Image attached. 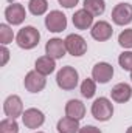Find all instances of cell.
<instances>
[{
    "label": "cell",
    "instance_id": "5",
    "mask_svg": "<svg viewBox=\"0 0 132 133\" xmlns=\"http://www.w3.org/2000/svg\"><path fill=\"white\" fill-rule=\"evenodd\" d=\"M112 20L115 25L124 26L132 22V5L131 3H118L112 9Z\"/></svg>",
    "mask_w": 132,
    "mask_h": 133
},
{
    "label": "cell",
    "instance_id": "11",
    "mask_svg": "<svg viewBox=\"0 0 132 133\" xmlns=\"http://www.w3.org/2000/svg\"><path fill=\"white\" fill-rule=\"evenodd\" d=\"M22 121H23V125L27 129H39L44 122H45V116L40 110L37 108H28L23 111L22 115Z\"/></svg>",
    "mask_w": 132,
    "mask_h": 133
},
{
    "label": "cell",
    "instance_id": "7",
    "mask_svg": "<svg viewBox=\"0 0 132 133\" xmlns=\"http://www.w3.org/2000/svg\"><path fill=\"white\" fill-rule=\"evenodd\" d=\"M23 85H25V88L30 93H39V91H42L45 88L47 79H45L44 74L37 73L36 70L34 71H28L27 76H25V79H23Z\"/></svg>",
    "mask_w": 132,
    "mask_h": 133
},
{
    "label": "cell",
    "instance_id": "15",
    "mask_svg": "<svg viewBox=\"0 0 132 133\" xmlns=\"http://www.w3.org/2000/svg\"><path fill=\"white\" fill-rule=\"evenodd\" d=\"M65 116L81 121L86 116V105L79 99H70L65 104Z\"/></svg>",
    "mask_w": 132,
    "mask_h": 133
},
{
    "label": "cell",
    "instance_id": "8",
    "mask_svg": "<svg viewBox=\"0 0 132 133\" xmlns=\"http://www.w3.org/2000/svg\"><path fill=\"white\" fill-rule=\"evenodd\" d=\"M3 111L8 118H17V116H22L23 115V104L22 99L17 96V95H11L8 96L5 102H3Z\"/></svg>",
    "mask_w": 132,
    "mask_h": 133
},
{
    "label": "cell",
    "instance_id": "29",
    "mask_svg": "<svg viewBox=\"0 0 132 133\" xmlns=\"http://www.w3.org/2000/svg\"><path fill=\"white\" fill-rule=\"evenodd\" d=\"M126 133H132V125L129 127V129H128V130H126Z\"/></svg>",
    "mask_w": 132,
    "mask_h": 133
},
{
    "label": "cell",
    "instance_id": "2",
    "mask_svg": "<svg viewBox=\"0 0 132 133\" xmlns=\"http://www.w3.org/2000/svg\"><path fill=\"white\" fill-rule=\"evenodd\" d=\"M78 71L73 68V66L67 65V66H62L58 74H56V84L59 88L65 90V91H70V90H75L76 85H78Z\"/></svg>",
    "mask_w": 132,
    "mask_h": 133
},
{
    "label": "cell",
    "instance_id": "17",
    "mask_svg": "<svg viewBox=\"0 0 132 133\" xmlns=\"http://www.w3.org/2000/svg\"><path fill=\"white\" fill-rule=\"evenodd\" d=\"M55 61H56V59H53V57H50V56L37 57V61H36V64H34V68H36L37 73H40V74H44V76H48V74H51V73L55 71V68H56V62H55Z\"/></svg>",
    "mask_w": 132,
    "mask_h": 133
},
{
    "label": "cell",
    "instance_id": "30",
    "mask_svg": "<svg viewBox=\"0 0 132 133\" xmlns=\"http://www.w3.org/2000/svg\"><path fill=\"white\" fill-rule=\"evenodd\" d=\"M131 79H132V71H131Z\"/></svg>",
    "mask_w": 132,
    "mask_h": 133
},
{
    "label": "cell",
    "instance_id": "18",
    "mask_svg": "<svg viewBox=\"0 0 132 133\" xmlns=\"http://www.w3.org/2000/svg\"><path fill=\"white\" fill-rule=\"evenodd\" d=\"M56 129H58L59 133H78L81 127H79V121L78 119L64 116L62 119L58 121V127Z\"/></svg>",
    "mask_w": 132,
    "mask_h": 133
},
{
    "label": "cell",
    "instance_id": "16",
    "mask_svg": "<svg viewBox=\"0 0 132 133\" xmlns=\"http://www.w3.org/2000/svg\"><path fill=\"white\" fill-rule=\"evenodd\" d=\"M73 25L78 30H89L93 25V16L87 9H78L73 14Z\"/></svg>",
    "mask_w": 132,
    "mask_h": 133
},
{
    "label": "cell",
    "instance_id": "25",
    "mask_svg": "<svg viewBox=\"0 0 132 133\" xmlns=\"http://www.w3.org/2000/svg\"><path fill=\"white\" fill-rule=\"evenodd\" d=\"M118 43L123 48H132V28L123 30L118 36Z\"/></svg>",
    "mask_w": 132,
    "mask_h": 133
},
{
    "label": "cell",
    "instance_id": "22",
    "mask_svg": "<svg viewBox=\"0 0 132 133\" xmlns=\"http://www.w3.org/2000/svg\"><path fill=\"white\" fill-rule=\"evenodd\" d=\"M0 133H19V124L14 118H6L0 122Z\"/></svg>",
    "mask_w": 132,
    "mask_h": 133
},
{
    "label": "cell",
    "instance_id": "28",
    "mask_svg": "<svg viewBox=\"0 0 132 133\" xmlns=\"http://www.w3.org/2000/svg\"><path fill=\"white\" fill-rule=\"evenodd\" d=\"M2 56H3V61H2V65H6V62H8V57H9V51H8V48L3 45L2 46Z\"/></svg>",
    "mask_w": 132,
    "mask_h": 133
},
{
    "label": "cell",
    "instance_id": "31",
    "mask_svg": "<svg viewBox=\"0 0 132 133\" xmlns=\"http://www.w3.org/2000/svg\"><path fill=\"white\" fill-rule=\"evenodd\" d=\"M37 133H44V132H37Z\"/></svg>",
    "mask_w": 132,
    "mask_h": 133
},
{
    "label": "cell",
    "instance_id": "27",
    "mask_svg": "<svg viewBox=\"0 0 132 133\" xmlns=\"http://www.w3.org/2000/svg\"><path fill=\"white\" fill-rule=\"evenodd\" d=\"M58 2H59V5H62L64 8H73V6L78 5L79 0H58Z\"/></svg>",
    "mask_w": 132,
    "mask_h": 133
},
{
    "label": "cell",
    "instance_id": "3",
    "mask_svg": "<svg viewBox=\"0 0 132 133\" xmlns=\"http://www.w3.org/2000/svg\"><path fill=\"white\" fill-rule=\"evenodd\" d=\"M92 115L97 121L106 122L113 115V105L107 98H98L92 104Z\"/></svg>",
    "mask_w": 132,
    "mask_h": 133
},
{
    "label": "cell",
    "instance_id": "4",
    "mask_svg": "<svg viewBox=\"0 0 132 133\" xmlns=\"http://www.w3.org/2000/svg\"><path fill=\"white\" fill-rule=\"evenodd\" d=\"M45 26L48 31L51 33H61L67 28V17L64 12L55 9V11H50L45 17Z\"/></svg>",
    "mask_w": 132,
    "mask_h": 133
},
{
    "label": "cell",
    "instance_id": "19",
    "mask_svg": "<svg viewBox=\"0 0 132 133\" xmlns=\"http://www.w3.org/2000/svg\"><path fill=\"white\" fill-rule=\"evenodd\" d=\"M84 9H87L93 17L101 16L106 11V2L104 0H84Z\"/></svg>",
    "mask_w": 132,
    "mask_h": 133
},
{
    "label": "cell",
    "instance_id": "10",
    "mask_svg": "<svg viewBox=\"0 0 132 133\" xmlns=\"http://www.w3.org/2000/svg\"><path fill=\"white\" fill-rule=\"evenodd\" d=\"M113 76V66L107 62H98L92 68V79L98 84H107Z\"/></svg>",
    "mask_w": 132,
    "mask_h": 133
},
{
    "label": "cell",
    "instance_id": "26",
    "mask_svg": "<svg viewBox=\"0 0 132 133\" xmlns=\"http://www.w3.org/2000/svg\"><path fill=\"white\" fill-rule=\"evenodd\" d=\"M78 133H101V130L98 127H95V125H84V127L79 129Z\"/></svg>",
    "mask_w": 132,
    "mask_h": 133
},
{
    "label": "cell",
    "instance_id": "9",
    "mask_svg": "<svg viewBox=\"0 0 132 133\" xmlns=\"http://www.w3.org/2000/svg\"><path fill=\"white\" fill-rule=\"evenodd\" d=\"M5 17L8 20L9 25H20L25 17H27V11L23 8V5L20 3H11L6 9H5Z\"/></svg>",
    "mask_w": 132,
    "mask_h": 133
},
{
    "label": "cell",
    "instance_id": "21",
    "mask_svg": "<svg viewBox=\"0 0 132 133\" xmlns=\"http://www.w3.org/2000/svg\"><path fill=\"white\" fill-rule=\"evenodd\" d=\"M28 9L33 16H42L48 9V2L47 0H30Z\"/></svg>",
    "mask_w": 132,
    "mask_h": 133
},
{
    "label": "cell",
    "instance_id": "23",
    "mask_svg": "<svg viewBox=\"0 0 132 133\" xmlns=\"http://www.w3.org/2000/svg\"><path fill=\"white\" fill-rule=\"evenodd\" d=\"M13 39H14V34H13V30L9 28V25L0 23V42H2V45L11 43Z\"/></svg>",
    "mask_w": 132,
    "mask_h": 133
},
{
    "label": "cell",
    "instance_id": "20",
    "mask_svg": "<svg viewBox=\"0 0 132 133\" xmlns=\"http://www.w3.org/2000/svg\"><path fill=\"white\" fill-rule=\"evenodd\" d=\"M95 93H97V84H95V79H90V77L84 79L82 84H81V95H82L86 99H90V98L95 96Z\"/></svg>",
    "mask_w": 132,
    "mask_h": 133
},
{
    "label": "cell",
    "instance_id": "1",
    "mask_svg": "<svg viewBox=\"0 0 132 133\" xmlns=\"http://www.w3.org/2000/svg\"><path fill=\"white\" fill-rule=\"evenodd\" d=\"M39 40H40V33L37 28H34L31 25L23 26L16 36V42L22 50H33L34 46H37Z\"/></svg>",
    "mask_w": 132,
    "mask_h": 133
},
{
    "label": "cell",
    "instance_id": "13",
    "mask_svg": "<svg viewBox=\"0 0 132 133\" xmlns=\"http://www.w3.org/2000/svg\"><path fill=\"white\" fill-rule=\"evenodd\" d=\"M112 33H113V30H112L110 23H109V22H104V20L97 22V23L92 26V30H90L92 37H93L95 40H98V42H106V40H109V39L112 37Z\"/></svg>",
    "mask_w": 132,
    "mask_h": 133
},
{
    "label": "cell",
    "instance_id": "24",
    "mask_svg": "<svg viewBox=\"0 0 132 133\" xmlns=\"http://www.w3.org/2000/svg\"><path fill=\"white\" fill-rule=\"evenodd\" d=\"M118 64L124 71H132V51H124L118 57Z\"/></svg>",
    "mask_w": 132,
    "mask_h": 133
},
{
    "label": "cell",
    "instance_id": "6",
    "mask_svg": "<svg viewBox=\"0 0 132 133\" xmlns=\"http://www.w3.org/2000/svg\"><path fill=\"white\" fill-rule=\"evenodd\" d=\"M65 48L71 56L79 57V56L86 54V51H87V42L79 34H68L65 37Z\"/></svg>",
    "mask_w": 132,
    "mask_h": 133
},
{
    "label": "cell",
    "instance_id": "14",
    "mask_svg": "<svg viewBox=\"0 0 132 133\" xmlns=\"http://www.w3.org/2000/svg\"><path fill=\"white\" fill-rule=\"evenodd\" d=\"M110 96L112 99L118 104H124L132 98V87L126 82H120L117 84L112 90H110Z\"/></svg>",
    "mask_w": 132,
    "mask_h": 133
},
{
    "label": "cell",
    "instance_id": "12",
    "mask_svg": "<svg viewBox=\"0 0 132 133\" xmlns=\"http://www.w3.org/2000/svg\"><path fill=\"white\" fill-rule=\"evenodd\" d=\"M45 53H47V56H50L53 59H62L67 53L65 40L58 39V37L50 39L47 42V45H45Z\"/></svg>",
    "mask_w": 132,
    "mask_h": 133
}]
</instances>
